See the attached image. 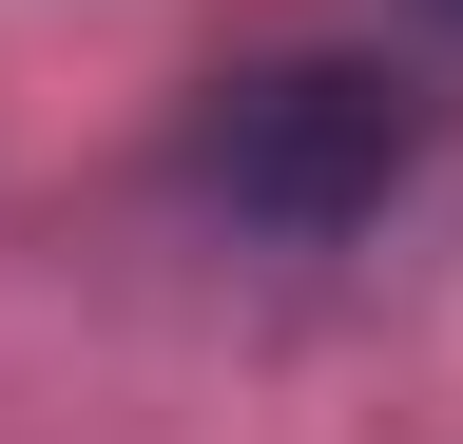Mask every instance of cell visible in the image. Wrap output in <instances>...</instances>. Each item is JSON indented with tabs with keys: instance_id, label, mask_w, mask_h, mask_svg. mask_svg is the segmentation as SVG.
Masks as SVG:
<instances>
[{
	"instance_id": "obj_1",
	"label": "cell",
	"mask_w": 463,
	"mask_h": 444,
	"mask_svg": "<svg viewBox=\"0 0 463 444\" xmlns=\"http://www.w3.org/2000/svg\"><path fill=\"white\" fill-rule=\"evenodd\" d=\"M194 194L251 213V232H367L405 194V97L367 59H270L194 117Z\"/></svg>"
}]
</instances>
